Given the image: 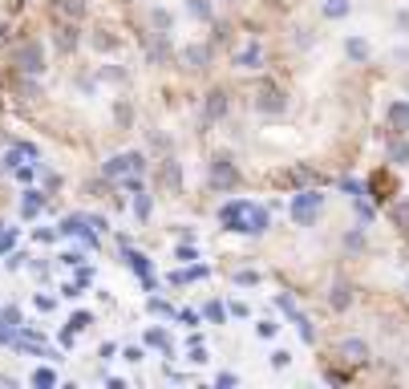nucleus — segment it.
Listing matches in <instances>:
<instances>
[{"label":"nucleus","instance_id":"nucleus-43","mask_svg":"<svg viewBox=\"0 0 409 389\" xmlns=\"http://www.w3.org/2000/svg\"><path fill=\"white\" fill-rule=\"evenodd\" d=\"M236 284H239V288H248V284H260V272H256V268H243V272H236Z\"/></svg>","mask_w":409,"mask_h":389},{"label":"nucleus","instance_id":"nucleus-6","mask_svg":"<svg viewBox=\"0 0 409 389\" xmlns=\"http://www.w3.org/2000/svg\"><path fill=\"white\" fill-rule=\"evenodd\" d=\"M211 183H215L219 191L239 187V171H236V163H231L227 154H215V158H211Z\"/></svg>","mask_w":409,"mask_h":389},{"label":"nucleus","instance_id":"nucleus-15","mask_svg":"<svg viewBox=\"0 0 409 389\" xmlns=\"http://www.w3.org/2000/svg\"><path fill=\"white\" fill-rule=\"evenodd\" d=\"M345 57H348L353 65H365V61L373 57V45H369L365 37H348V41H345Z\"/></svg>","mask_w":409,"mask_h":389},{"label":"nucleus","instance_id":"nucleus-16","mask_svg":"<svg viewBox=\"0 0 409 389\" xmlns=\"http://www.w3.org/2000/svg\"><path fill=\"white\" fill-rule=\"evenodd\" d=\"M174 61V49H171V37H158L154 45L146 49V65H171Z\"/></svg>","mask_w":409,"mask_h":389},{"label":"nucleus","instance_id":"nucleus-58","mask_svg":"<svg viewBox=\"0 0 409 389\" xmlns=\"http://www.w3.org/2000/svg\"><path fill=\"white\" fill-rule=\"evenodd\" d=\"M397 29H401V33H409V9H401V13H397Z\"/></svg>","mask_w":409,"mask_h":389},{"label":"nucleus","instance_id":"nucleus-31","mask_svg":"<svg viewBox=\"0 0 409 389\" xmlns=\"http://www.w3.org/2000/svg\"><path fill=\"white\" fill-rule=\"evenodd\" d=\"M29 381H33V385H37V389H49V385H57V373L41 365V369H33V373H29Z\"/></svg>","mask_w":409,"mask_h":389},{"label":"nucleus","instance_id":"nucleus-21","mask_svg":"<svg viewBox=\"0 0 409 389\" xmlns=\"http://www.w3.org/2000/svg\"><path fill=\"white\" fill-rule=\"evenodd\" d=\"M146 345L158 349L162 357H174V345H171V333H166V328H146Z\"/></svg>","mask_w":409,"mask_h":389},{"label":"nucleus","instance_id":"nucleus-30","mask_svg":"<svg viewBox=\"0 0 409 389\" xmlns=\"http://www.w3.org/2000/svg\"><path fill=\"white\" fill-rule=\"evenodd\" d=\"M21 320H25V316H21V308H16V304H4V308H0V325L4 328H21Z\"/></svg>","mask_w":409,"mask_h":389},{"label":"nucleus","instance_id":"nucleus-45","mask_svg":"<svg viewBox=\"0 0 409 389\" xmlns=\"http://www.w3.org/2000/svg\"><path fill=\"white\" fill-rule=\"evenodd\" d=\"M41 175H45V191H61V175H57V171L41 166Z\"/></svg>","mask_w":409,"mask_h":389},{"label":"nucleus","instance_id":"nucleus-5","mask_svg":"<svg viewBox=\"0 0 409 389\" xmlns=\"http://www.w3.org/2000/svg\"><path fill=\"white\" fill-rule=\"evenodd\" d=\"M122 264L130 268V272H134V276L142 280V284H146L150 292H158V276H154V264H150L142 251H134L130 243H122Z\"/></svg>","mask_w":409,"mask_h":389},{"label":"nucleus","instance_id":"nucleus-40","mask_svg":"<svg viewBox=\"0 0 409 389\" xmlns=\"http://www.w3.org/2000/svg\"><path fill=\"white\" fill-rule=\"evenodd\" d=\"M146 308H150L154 316H174V308H171L166 300H162V296H150V300H146Z\"/></svg>","mask_w":409,"mask_h":389},{"label":"nucleus","instance_id":"nucleus-4","mask_svg":"<svg viewBox=\"0 0 409 389\" xmlns=\"http://www.w3.org/2000/svg\"><path fill=\"white\" fill-rule=\"evenodd\" d=\"M320 211H324V195H320V191H300L296 199H292V219H296L300 227H312Z\"/></svg>","mask_w":409,"mask_h":389},{"label":"nucleus","instance_id":"nucleus-49","mask_svg":"<svg viewBox=\"0 0 409 389\" xmlns=\"http://www.w3.org/2000/svg\"><path fill=\"white\" fill-rule=\"evenodd\" d=\"M345 248H348V251H360V248H365V236H360V231H353V236H345Z\"/></svg>","mask_w":409,"mask_h":389},{"label":"nucleus","instance_id":"nucleus-12","mask_svg":"<svg viewBox=\"0 0 409 389\" xmlns=\"http://www.w3.org/2000/svg\"><path fill=\"white\" fill-rule=\"evenodd\" d=\"M340 361H345V365H365V361H369V345H365L360 337L340 340Z\"/></svg>","mask_w":409,"mask_h":389},{"label":"nucleus","instance_id":"nucleus-10","mask_svg":"<svg viewBox=\"0 0 409 389\" xmlns=\"http://www.w3.org/2000/svg\"><path fill=\"white\" fill-rule=\"evenodd\" d=\"M227 106H231L227 89H211V94H207V101H203V122H207V126L219 122V118L227 113Z\"/></svg>","mask_w":409,"mask_h":389},{"label":"nucleus","instance_id":"nucleus-35","mask_svg":"<svg viewBox=\"0 0 409 389\" xmlns=\"http://www.w3.org/2000/svg\"><path fill=\"white\" fill-rule=\"evenodd\" d=\"M288 316H292V320H296V328H300V337H304V345H312V340H316V333H312L308 316L300 313V308H296V313H288Z\"/></svg>","mask_w":409,"mask_h":389},{"label":"nucleus","instance_id":"nucleus-47","mask_svg":"<svg viewBox=\"0 0 409 389\" xmlns=\"http://www.w3.org/2000/svg\"><path fill=\"white\" fill-rule=\"evenodd\" d=\"M288 365H292V353H288V349H276V353H272V369H288Z\"/></svg>","mask_w":409,"mask_h":389},{"label":"nucleus","instance_id":"nucleus-17","mask_svg":"<svg viewBox=\"0 0 409 389\" xmlns=\"http://www.w3.org/2000/svg\"><path fill=\"white\" fill-rule=\"evenodd\" d=\"M150 29H154L158 37H171V29H174V13H171V9H162V4H154V9H150Z\"/></svg>","mask_w":409,"mask_h":389},{"label":"nucleus","instance_id":"nucleus-23","mask_svg":"<svg viewBox=\"0 0 409 389\" xmlns=\"http://www.w3.org/2000/svg\"><path fill=\"white\" fill-rule=\"evenodd\" d=\"M385 158L393 166H409V142L405 138H393L389 146H385Z\"/></svg>","mask_w":409,"mask_h":389},{"label":"nucleus","instance_id":"nucleus-56","mask_svg":"<svg viewBox=\"0 0 409 389\" xmlns=\"http://www.w3.org/2000/svg\"><path fill=\"white\" fill-rule=\"evenodd\" d=\"M13 337H16L13 328H4V325H0V349H4V345H13Z\"/></svg>","mask_w":409,"mask_h":389},{"label":"nucleus","instance_id":"nucleus-51","mask_svg":"<svg viewBox=\"0 0 409 389\" xmlns=\"http://www.w3.org/2000/svg\"><path fill=\"white\" fill-rule=\"evenodd\" d=\"M236 381H239L236 373H219V377H215V385H223V389H231V385H236Z\"/></svg>","mask_w":409,"mask_h":389},{"label":"nucleus","instance_id":"nucleus-46","mask_svg":"<svg viewBox=\"0 0 409 389\" xmlns=\"http://www.w3.org/2000/svg\"><path fill=\"white\" fill-rule=\"evenodd\" d=\"M41 308V313H57V296H49V292H41L37 300H33Z\"/></svg>","mask_w":409,"mask_h":389},{"label":"nucleus","instance_id":"nucleus-48","mask_svg":"<svg viewBox=\"0 0 409 389\" xmlns=\"http://www.w3.org/2000/svg\"><path fill=\"white\" fill-rule=\"evenodd\" d=\"M33 239H37V243H53V239H57V231H53V227H37V231H33Z\"/></svg>","mask_w":409,"mask_h":389},{"label":"nucleus","instance_id":"nucleus-59","mask_svg":"<svg viewBox=\"0 0 409 389\" xmlns=\"http://www.w3.org/2000/svg\"><path fill=\"white\" fill-rule=\"evenodd\" d=\"M178 260H198V251H195V248H186V243H183V248H178Z\"/></svg>","mask_w":409,"mask_h":389},{"label":"nucleus","instance_id":"nucleus-57","mask_svg":"<svg viewBox=\"0 0 409 389\" xmlns=\"http://www.w3.org/2000/svg\"><path fill=\"white\" fill-rule=\"evenodd\" d=\"M61 296H69V300H77V296H81V288H77V284H61Z\"/></svg>","mask_w":409,"mask_h":389},{"label":"nucleus","instance_id":"nucleus-61","mask_svg":"<svg viewBox=\"0 0 409 389\" xmlns=\"http://www.w3.org/2000/svg\"><path fill=\"white\" fill-rule=\"evenodd\" d=\"M0 175H4V163H0Z\"/></svg>","mask_w":409,"mask_h":389},{"label":"nucleus","instance_id":"nucleus-18","mask_svg":"<svg viewBox=\"0 0 409 389\" xmlns=\"http://www.w3.org/2000/svg\"><path fill=\"white\" fill-rule=\"evenodd\" d=\"M385 118H389V126H393V134H405L409 130V101H393V106L385 110Z\"/></svg>","mask_w":409,"mask_h":389},{"label":"nucleus","instance_id":"nucleus-29","mask_svg":"<svg viewBox=\"0 0 409 389\" xmlns=\"http://www.w3.org/2000/svg\"><path fill=\"white\" fill-rule=\"evenodd\" d=\"M328 304H333L336 313H345L348 304H353V288H348V284H336L333 296H328Z\"/></svg>","mask_w":409,"mask_h":389},{"label":"nucleus","instance_id":"nucleus-42","mask_svg":"<svg viewBox=\"0 0 409 389\" xmlns=\"http://www.w3.org/2000/svg\"><path fill=\"white\" fill-rule=\"evenodd\" d=\"M174 320H178V325H186V328H198V320H203V316H198L195 308H183V313H174Z\"/></svg>","mask_w":409,"mask_h":389},{"label":"nucleus","instance_id":"nucleus-25","mask_svg":"<svg viewBox=\"0 0 409 389\" xmlns=\"http://www.w3.org/2000/svg\"><path fill=\"white\" fill-rule=\"evenodd\" d=\"M186 16H191V21H211L215 16L211 0H186Z\"/></svg>","mask_w":409,"mask_h":389},{"label":"nucleus","instance_id":"nucleus-53","mask_svg":"<svg viewBox=\"0 0 409 389\" xmlns=\"http://www.w3.org/2000/svg\"><path fill=\"white\" fill-rule=\"evenodd\" d=\"M186 357H191V361H195V365H203V361H207V353L198 349V345H191V353H186Z\"/></svg>","mask_w":409,"mask_h":389},{"label":"nucleus","instance_id":"nucleus-1","mask_svg":"<svg viewBox=\"0 0 409 389\" xmlns=\"http://www.w3.org/2000/svg\"><path fill=\"white\" fill-rule=\"evenodd\" d=\"M13 65H16V74L41 77L45 69H49V53H45V45H41L37 37H29V41H21V45L13 49Z\"/></svg>","mask_w":409,"mask_h":389},{"label":"nucleus","instance_id":"nucleus-36","mask_svg":"<svg viewBox=\"0 0 409 389\" xmlns=\"http://www.w3.org/2000/svg\"><path fill=\"white\" fill-rule=\"evenodd\" d=\"M98 81H113V86H122V81H126V69H118V65H101V69H98Z\"/></svg>","mask_w":409,"mask_h":389},{"label":"nucleus","instance_id":"nucleus-32","mask_svg":"<svg viewBox=\"0 0 409 389\" xmlns=\"http://www.w3.org/2000/svg\"><path fill=\"white\" fill-rule=\"evenodd\" d=\"M16 236H21V227H13V223H4V227H0V256H9V251H13Z\"/></svg>","mask_w":409,"mask_h":389},{"label":"nucleus","instance_id":"nucleus-41","mask_svg":"<svg viewBox=\"0 0 409 389\" xmlns=\"http://www.w3.org/2000/svg\"><path fill=\"white\" fill-rule=\"evenodd\" d=\"M89 325H94V313H74L69 316V328H74V333H86Z\"/></svg>","mask_w":409,"mask_h":389},{"label":"nucleus","instance_id":"nucleus-24","mask_svg":"<svg viewBox=\"0 0 409 389\" xmlns=\"http://www.w3.org/2000/svg\"><path fill=\"white\" fill-rule=\"evenodd\" d=\"M113 122L122 126V130H130V126H134V106H130L126 98L113 101Z\"/></svg>","mask_w":409,"mask_h":389},{"label":"nucleus","instance_id":"nucleus-38","mask_svg":"<svg viewBox=\"0 0 409 389\" xmlns=\"http://www.w3.org/2000/svg\"><path fill=\"white\" fill-rule=\"evenodd\" d=\"M29 260H33L29 251H13V256L4 260V268H9V272H21V268H29Z\"/></svg>","mask_w":409,"mask_h":389},{"label":"nucleus","instance_id":"nucleus-44","mask_svg":"<svg viewBox=\"0 0 409 389\" xmlns=\"http://www.w3.org/2000/svg\"><path fill=\"white\" fill-rule=\"evenodd\" d=\"M57 264L77 268V264H86V256H81V251H61V256H57Z\"/></svg>","mask_w":409,"mask_h":389},{"label":"nucleus","instance_id":"nucleus-39","mask_svg":"<svg viewBox=\"0 0 409 389\" xmlns=\"http://www.w3.org/2000/svg\"><path fill=\"white\" fill-rule=\"evenodd\" d=\"M74 272H77V276H74L77 288H89V284H94V268H89V264H77Z\"/></svg>","mask_w":409,"mask_h":389},{"label":"nucleus","instance_id":"nucleus-55","mask_svg":"<svg viewBox=\"0 0 409 389\" xmlns=\"http://www.w3.org/2000/svg\"><path fill=\"white\" fill-rule=\"evenodd\" d=\"M122 357H126V361H130V365H138V361H142V349H134V345H130V349H126Z\"/></svg>","mask_w":409,"mask_h":389},{"label":"nucleus","instance_id":"nucleus-62","mask_svg":"<svg viewBox=\"0 0 409 389\" xmlns=\"http://www.w3.org/2000/svg\"><path fill=\"white\" fill-rule=\"evenodd\" d=\"M0 227H4V219H0Z\"/></svg>","mask_w":409,"mask_h":389},{"label":"nucleus","instance_id":"nucleus-54","mask_svg":"<svg viewBox=\"0 0 409 389\" xmlns=\"http://www.w3.org/2000/svg\"><path fill=\"white\" fill-rule=\"evenodd\" d=\"M256 333H260V337H263V340H268V337H276V325H272V320H263V325H260V328H256Z\"/></svg>","mask_w":409,"mask_h":389},{"label":"nucleus","instance_id":"nucleus-50","mask_svg":"<svg viewBox=\"0 0 409 389\" xmlns=\"http://www.w3.org/2000/svg\"><path fill=\"white\" fill-rule=\"evenodd\" d=\"M113 353H118V345H113V340H106V345H101V349H98V357H101V361H110Z\"/></svg>","mask_w":409,"mask_h":389},{"label":"nucleus","instance_id":"nucleus-34","mask_svg":"<svg viewBox=\"0 0 409 389\" xmlns=\"http://www.w3.org/2000/svg\"><path fill=\"white\" fill-rule=\"evenodd\" d=\"M81 227H86V219H81V215H65L61 223H57V236H77Z\"/></svg>","mask_w":409,"mask_h":389},{"label":"nucleus","instance_id":"nucleus-22","mask_svg":"<svg viewBox=\"0 0 409 389\" xmlns=\"http://www.w3.org/2000/svg\"><path fill=\"white\" fill-rule=\"evenodd\" d=\"M53 4H57L69 21H86L89 16V0H53Z\"/></svg>","mask_w":409,"mask_h":389},{"label":"nucleus","instance_id":"nucleus-9","mask_svg":"<svg viewBox=\"0 0 409 389\" xmlns=\"http://www.w3.org/2000/svg\"><path fill=\"white\" fill-rule=\"evenodd\" d=\"M45 203H49V195H45V191L29 187L25 195H21V203H16V215H21V219H37V215L45 211Z\"/></svg>","mask_w":409,"mask_h":389},{"label":"nucleus","instance_id":"nucleus-2","mask_svg":"<svg viewBox=\"0 0 409 389\" xmlns=\"http://www.w3.org/2000/svg\"><path fill=\"white\" fill-rule=\"evenodd\" d=\"M251 106H256V113H263V118H280V113L288 110V94L276 86V81H260Z\"/></svg>","mask_w":409,"mask_h":389},{"label":"nucleus","instance_id":"nucleus-33","mask_svg":"<svg viewBox=\"0 0 409 389\" xmlns=\"http://www.w3.org/2000/svg\"><path fill=\"white\" fill-rule=\"evenodd\" d=\"M134 215L142 219V223H150V215H154V207H150V195H142V191H134Z\"/></svg>","mask_w":409,"mask_h":389},{"label":"nucleus","instance_id":"nucleus-11","mask_svg":"<svg viewBox=\"0 0 409 389\" xmlns=\"http://www.w3.org/2000/svg\"><path fill=\"white\" fill-rule=\"evenodd\" d=\"M53 45H57V53H77V45H81V29H77V21H69V25H57V33H53Z\"/></svg>","mask_w":409,"mask_h":389},{"label":"nucleus","instance_id":"nucleus-28","mask_svg":"<svg viewBox=\"0 0 409 389\" xmlns=\"http://www.w3.org/2000/svg\"><path fill=\"white\" fill-rule=\"evenodd\" d=\"M89 45H94L98 53H113L118 49V37H110L106 29H98V33H89Z\"/></svg>","mask_w":409,"mask_h":389},{"label":"nucleus","instance_id":"nucleus-13","mask_svg":"<svg viewBox=\"0 0 409 389\" xmlns=\"http://www.w3.org/2000/svg\"><path fill=\"white\" fill-rule=\"evenodd\" d=\"M158 178H162V187L174 191V195L183 191V166L174 163V158H162V163H158Z\"/></svg>","mask_w":409,"mask_h":389},{"label":"nucleus","instance_id":"nucleus-60","mask_svg":"<svg viewBox=\"0 0 409 389\" xmlns=\"http://www.w3.org/2000/svg\"><path fill=\"white\" fill-rule=\"evenodd\" d=\"M9 41V21H0V45Z\"/></svg>","mask_w":409,"mask_h":389},{"label":"nucleus","instance_id":"nucleus-20","mask_svg":"<svg viewBox=\"0 0 409 389\" xmlns=\"http://www.w3.org/2000/svg\"><path fill=\"white\" fill-rule=\"evenodd\" d=\"M260 65H263V49L256 45V41H251L248 49L236 53V69H260Z\"/></svg>","mask_w":409,"mask_h":389},{"label":"nucleus","instance_id":"nucleus-14","mask_svg":"<svg viewBox=\"0 0 409 389\" xmlns=\"http://www.w3.org/2000/svg\"><path fill=\"white\" fill-rule=\"evenodd\" d=\"M243 207H248V199L223 203V207H219V223H223L227 231H239V219H243Z\"/></svg>","mask_w":409,"mask_h":389},{"label":"nucleus","instance_id":"nucleus-26","mask_svg":"<svg viewBox=\"0 0 409 389\" xmlns=\"http://www.w3.org/2000/svg\"><path fill=\"white\" fill-rule=\"evenodd\" d=\"M348 9H353L348 0H324V4H320V13L328 16V21H345V16H348Z\"/></svg>","mask_w":409,"mask_h":389},{"label":"nucleus","instance_id":"nucleus-37","mask_svg":"<svg viewBox=\"0 0 409 389\" xmlns=\"http://www.w3.org/2000/svg\"><path fill=\"white\" fill-rule=\"evenodd\" d=\"M203 316H207L211 325H223V320H227V308H223V304H219V300H211V304H207V308H203Z\"/></svg>","mask_w":409,"mask_h":389},{"label":"nucleus","instance_id":"nucleus-7","mask_svg":"<svg viewBox=\"0 0 409 389\" xmlns=\"http://www.w3.org/2000/svg\"><path fill=\"white\" fill-rule=\"evenodd\" d=\"M268 223H272V219H268V207H260V203L248 199L243 219H239V231H243V236H263V231H268Z\"/></svg>","mask_w":409,"mask_h":389},{"label":"nucleus","instance_id":"nucleus-3","mask_svg":"<svg viewBox=\"0 0 409 389\" xmlns=\"http://www.w3.org/2000/svg\"><path fill=\"white\" fill-rule=\"evenodd\" d=\"M146 171V154L142 151H126V154H110L101 163V175L106 178H126V175H142Z\"/></svg>","mask_w":409,"mask_h":389},{"label":"nucleus","instance_id":"nucleus-8","mask_svg":"<svg viewBox=\"0 0 409 389\" xmlns=\"http://www.w3.org/2000/svg\"><path fill=\"white\" fill-rule=\"evenodd\" d=\"M178 65L191 69V74H203L211 65V45H183L178 49Z\"/></svg>","mask_w":409,"mask_h":389},{"label":"nucleus","instance_id":"nucleus-52","mask_svg":"<svg viewBox=\"0 0 409 389\" xmlns=\"http://www.w3.org/2000/svg\"><path fill=\"white\" fill-rule=\"evenodd\" d=\"M13 175H16V178H21V183H33V166H16Z\"/></svg>","mask_w":409,"mask_h":389},{"label":"nucleus","instance_id":"nucleus-19","mask_svg":"<svg viewBox=\"0 0 409 389\" xmlns=\"http://www.w3.org/2000/svg\"><path fill=\"white\" fill-rule=\"evenodd\" d=\"M16 98H21V101H41V98H45V89H41L37 77L21 74V81H16Z\"/></svg>","mask_w":409,"mask_h":389},{"label":"nucleus","instance_id":"nucleus-27","mask_svg":"<svg viewBox=\"0 0 409 389\" xmlns=\"http://www.w3.org/2000/svg\"><path fill=\"white\" fill-rule=\"evenodd\" d=\"M389 223L401 227V231H409V199H401V203H393V207H389Z\"/></svg>","mask_w":409,"mask_h":389}]
</instances>
